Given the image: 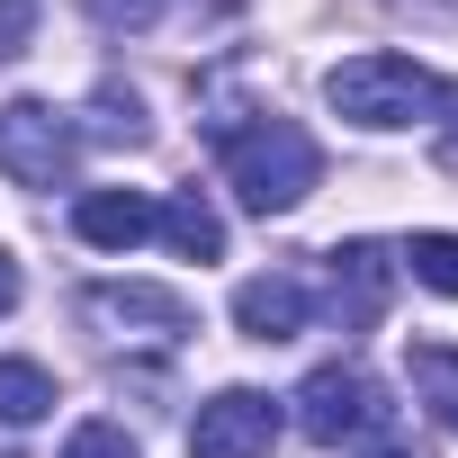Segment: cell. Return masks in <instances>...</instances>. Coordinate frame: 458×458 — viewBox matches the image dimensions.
I'll return each mask as SVG.
<instances>
[{"mask_svg": "<svg viewBox=\"0 0 458 458\" xmlns=\"http://www.w3.org/2000/svg\"><path fill=\"white\" fill-rule=\"evenodd\" d=\"M153 234H162L180 261H216V252H225V225H216V207H207L198 189H180V198L153 207Z\"/></svg>", "mask_w": 458, "mask_h": 458, "instance_id": "30bf717a", "label": "cell"}, {"mask_svg": "<svg viewBox=\"0 0 458 458\" xmlns=\"http://www.w3.org/2000/svg\"><path fill=\"white\" fill-rule=\"evenodd\" d=\"M404 377H413V395L458 431V351H449V342H413V351H404Z\"/></svg>", "mask_w": 458, "mask_h": 458, "instance_id": "8fae6325", "label": "cell"}, {"mask_svg": "<svg viewBox=\"0 0 458 458\" xmlns=\"http://www.w3.org/2000/svg\"><path fill=\"white\" fill-rule=\"evenodd\" d=\"M234 324H243L252 342H297V333L315 324V297H306V279L270 270V279H243V288H234Z\"/></svg>", "mask_w": 458, "mask_h": 458, "instance_id": "52a82bcc", "label": "cell"}, {"mask_svg": "<svg viewBox=\"0 0 458 458\" xmlns=\"http://www.w3.org/2000/svg\"><path fill=\"white\" fill-rule=\"evenodd\" d=\"M377 422H386V395H377L360 369H315V377L297 386V431H306V440H324V449L369 440Z\"/></svg>", "mask_w": 458, "mask_h": 458, "instance_id": "277c9868", "label": "cell"}, {"mask_svg": "<svg viewBox=\"0 0 458 458\" xmlns=\"http://www.w3.org/2000/svg\"><path fill=\"white\" fill-rule=\"evenodd\" d=\"M386 288H395L386 243H342V252H333V306H342L351 333H369V324L386 315Z\"/></svg>", "mask_w": 458, "mask_h": 458, "instance_id": "ba28073f", "label": "cell"}, {"mask_svg": "<svg viewBox=\"0 0 458 458\" xmlns=\"http://www.w3.org/2000/svg\"><path fill=\"white\" fill-rule=\"evenodd\" d=\"M162 10V0H90V19H108V28H144Z\"/></svg>", "mask_w": 458, "mask_h": 458, "instance_id": "e0dca14e", "label": "cell"}, {"mask_svg": "<svg viewBox=\"0 0 458 458\" xmlns=\"http://www.w3.org/2000/svg\"><path fill=\"white\" fill-rule=\"evenodd\" d=\"M377 458H404V449H377Z\"/></svg>", "mask_w": 458, "mask_h": 458, "instance_id": "d6986e66", "label": "cell"}, {"mask_svg": "<svg viewBox=\"0 0 458 458\" xmlns=\"http://www.w3.org/2000/svg\"><path fill=\"white\" fill-rule=\"evenodd\" d=\"M324 99H333V117H351V126H369V135L413 126V117H431V108H458V90H449L440 72H422L413 55H351V64L324 72Z\"/></svg>", "mask_w": 458, "mask_h": 458, "instance_id": "6da1fadb", "label": "cell"}, {"mask_svg": "<svg viewBox=\"0 0 458 458\" xmlns=\"http://www.w3.org/2000/svg\"><path fill=\"white\" fill-rule=\"evenodd\" d=\"M81 315L108 324V333H153V342H180V333H189V297H180V288H144V279H126V288H90Z\"/></svg>", "mask_w": 458, "mask_h": 458, "instance_id": "8992f818", "label": "cell"}, {"mask_svg": "<svg viewBox=\"0 0 458 458\" xmlns=\"http://www.w3.org/2000/svg\"><path fill=\"white\" fill-rule=\"evenodd\" d=\"M64 458H144V449H135L117 422H81V431L64 440Z\"/></svg>", "mask_w": 458, "mask_h": 458, "instance_id": "9a60e30c", "label": "cell"}, {"mask_svg": "<svg viewBox=\"0 0 458 458\" xmlns=\"http://www.w3.org/2000/svg\"><path fill=\"white\" fill-rule=\"evenodd\" d=\"M225 180H234V198H243L252 216H288V207L324 180V153H315L306 126H288V117H252V126L225 135Z\"/></svg>", "mask_w": 458, "mask_h": 458, "instance_id": "7a4b0ae2", "label": "cell"}, {"mask_svg": "<svg viewBox=\"0 0 458 458\" xmlns=\"http://www.w3.org/2000/svg\"><path fill=\"white\" fill-rule=\"evenodd\" d=\"M0 171L19 189H64L72 180V126L55 99H10L0 108Z\"/></svg>", "mask_w": 458, "mask_h": 458, "instance_id": "3957f363", "label": "cell"}, {"mask_svg": "<svg viewBox=\"0 0 458 458\" xmlns=\"http://www.w3.org/2000/svg\"><path fill=\"white\" fill-rule=\"evenodd\" d=\"M90 135H99V144H144V108H135L126 90H99V99H90Z\"/></svg>", "mask_w": 458, "mask_h": 458, "instance_id": "5bb4252c", "label": "cell"}, {"mask_svg": "<svg viewBox=\"0 0 458 458\" xmlns=\"http://www.w3.org/2000/svg\"><path fill=\"white\" fill-rule=\"evenodd\" d=\"M10 306H19V261L0 252V315H10Z\"/></svg>", "mask_w": 458, "mask_h": 458, "instance_id": "ac0fdd59", "label": "cell"}, {"mask_svg": "<svg viewBox=\"0 0 458 458\" xmlns=\"http://www.w3.org/2000/svg\"><path fill=\"white\" fill-rule=\"evenodd\" d=\"M28 37H37V0H0V64L28 55Z\"/></svg>", "mask_w": 458, "mask_h": 458, "instance_id": "2e32d148", "label": "cell"}, {"mask_svg": "<svg viewBox=\"0 0 458 458\" xmlns=\"http://www.w3.org/2000/svg\"><path fill=\"white\" fill-rule=\"evenodd\" d=\"M404 261H413V279H422V288L458 297V234H413V243H404Z\"/></svg>", "mask_w": 458, "mask_h": 458, "instance_id": "4fadbf2b", "label": "cell"}, {"mask_svg": "<svg viewBox=\"0 0 458 458\" xmlns=\"http://www.w3.org/2000/svg\"><path fill=\"white\" fill-rule=\"evenodd\" d=\"M46 413H55V377H46L37 360H0V422L28 431V422H46Z\"/></svg>", "mask_w": 458, "mask_h": 458, "instance_id": "7c38bea8", "label": "cell"}, {"mask_svg": "<svg viewBox=\"0 0 458 458\" xmlns=\"http://www.w3.org/2000/svg\"><path fill=\"white\" fill-rule=\"evenodd\" d=\"M72 234L90 252H135L153 234V198H135V189H81L72 198Z\"/></svg>", "mask_w": 458, "mask_h": 458, "instance_id": "9c48e42d", "label": "cell"}, {"mask_svg": "<svg viewBox=\"0 0 458 458\" xmlns=\"http://www.w3.org/2000/svg\"><path fill=\"white\" fill-rule=\"evenodd\" d=\"M270 440H279V404L261 386H225L189 422V458H270Z\"/></svg>", "mask_w": 458, "mask_h": 458, "instance_id": "5b68a950", "label": "cell"}]
</instances>
